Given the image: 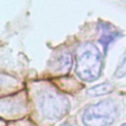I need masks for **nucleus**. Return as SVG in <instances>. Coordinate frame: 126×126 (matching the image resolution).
Listing matches in <instances>:
<instances>
[{
  "label": "nucleus",
  "mask_w": 126,
  "mask_h": 126,
  "mask_svg": "<svg viewBox=\"0 0 126 126\" xmlns=\"http://www.w3.org/2000/svg\"><path fill=\"white\" fill-rule=\"evenodd\" d=\"M35 104L40 117L47 121L61 119L70 109L67 96L51 86H43L36 91Z\"/></svg>",
  "instance_id": "nucleus-1"
},
{
  "label": "nucleus",
  "mask_w": 126,
  "mask_h": 126,
  "mask_svg": "<svg viewBox=\"0 0 126 126\" xmlns=\"http://www.w3.org/2000/svg\"><path fill=\"white\" fill-rule=\"evenodd\" d=\"M76 74L85 82L96 80L102 70V55L92 42H85L76 49Z\"/></svg>",
  "instance_id": "nucleus-2"
},
{
  "label": "nucleus",
  "mask_w": 126,
  "mask_h": 126,
  "mask_svg": "<svg viewBox=\"0 0 126 126\" xmlns=\"http://www.w3.org/2000/svg\"><path fill=\"white\" fill-rule=\"evenodd\" d=\"M118 115L117 103L112 99H104L88 105L82 113V122L85 126H110Z\"/></svg>",
  "instance_id": "nucleus-3"
},
{
  "label": "nucleus",
  "mask_w": 126,
  "mask_h": 126,
  "mask_svg": "<svg viewBox=\"0 0 126 126\" xmlns=\"http://www.w3.org/2000/svg\"><path fill=\"white\" fill-rule=\"evenodd\" d=\"M72 55L68 50L61 49L55 52L48 61V70L53 75H66L72 68Z\"/></svg>",
  "instance_id": "nucleus-4"
},
{
  "label": "nucleus",
  "mask_w": 126,
  "mask_h": 126,
  "mask_svg": "<svg viewBox=\"0 0 126 126\" xmlns=\"http://www.w3.org/2000/svg\"><path fill=\"white\" fill-rule=\"evenodd\" d=\"M98 31H99V43L103 46L104 51L107 50L108 45L117 37L121 35V32L111 24L100 22L98 24Z\"/></svg>",
  "instance_id": "nucleus-5"
},
{
  "label": "nucleus",
  "mask_w": 126,
  "mask_h": 126,
  "mask_svg": "<svg viewBox=\"0 0 126 126\" xmlns=\"http://www.w3.org/2000/svg\"><path fill=\"white\" fill-rule=\"evenodd\" d=\"M114 87L112 84L108 82H104L101 84H98L94 87H92L88 90V94L92 96H99V95H104L107 94H110L113 91Z\"/></svg>",
  "instance_id": "nucleus-6"
},
{
  "label": "nucleus",
  "mask_w": 126,
  "mask_h": 126,
  "mask_svg": "<svg viewBox=\"0 0 126 126\" xmlns=\"http://www.w3.org/2000/svg\"><path fill=\"white\" fill-rule=\"evenodd\" d=\"M114 77L115 78H123L126 77V53L124 54V56L122 57L119 65L117 66L115 72H114Z\"/></svg>",
  "instance_id": "nucleus-7"
},
{
  "label": "nucleus",
  "mask_w": 126,
  "mask_h": 126,
  "mask_svg": "<svg viewBox=\"0 0 126 126\" xmlns=\"http://www.w3.org/2000/svg\"><path fill=\"white\" fill-rule=\"evenodd\" d=\"M60 126H78L74 121H71V120H67L65 121L64 123H62Z\"/></svg>",
  "instance_id": "nucleus-8"
},
{
  "label": "nucleus",
  "mask_w": 126,
  "mask_h": 126,
  "mask_svg": "<svg viewBox=\"0 0 126 126\" xmlns=\"http://www.w3.org/2000/svg\"><path fill=\"white\" fill-rule=\"evenodd\" d=\"M17 126H30V125H23V124H19V125H17Z\"/></svg>",
  "instance_id": "nucleus-9"
},
{
  "label": "nucleus",
  "mask_w": 126,
  "mask_h": 126,
  "mask_svg": "<svg viewBox=\"0 0 126 126\" xmlns=\"http://www.w3.org/2000/svg\"><path fill=\"white\" fill-rule=\"evenodd\" d=\"M121 126H126V123H125V124H123V125H121Z\"/></svg>",
  "instance_id": "nucleus-10"
}]
</instances>
